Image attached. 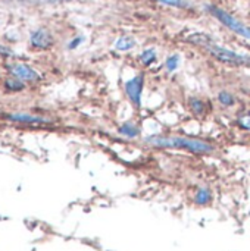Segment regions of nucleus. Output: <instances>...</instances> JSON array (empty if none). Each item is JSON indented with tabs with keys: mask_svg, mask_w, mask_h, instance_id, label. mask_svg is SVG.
Listing matches in <instances>:
<instances>
[{
	"mask_svg": "<svg viewBox=\"0 0 250 251\" xmlns=\"http://www.w3.org/2000/svg\"><path fill=\"white\" fill-rule=\"evenodd\" d=\"M144 144L155 149H169V150H184L192 154L197 156H209L215 153V146L193 137H184V135H165V134H153L147 135L144 140Z\"/></svg>",
	"mask_w": 250,
	"mask_h": 251,
	"instance_id": "1",
	"label": "nucleus"
},
{
	"mask_svg": "<svg viewBox=\"0 0 250 251\" xmlns=\"http://www.w3.org/2000/svg\"><path fill=\"white\" fill-rule=\"evenodd\" d=\"M215 60L220 63L228 65V66H243V68H250V56L237 53L234 50H230L227 47H222L215 43V40H211L205 47H203Z\"/></svg>",
	"mask_w": 250,
	"mask_h": 251,
	"instance_id": "2",
	"label": "nucleus"
},
{
	"mask_svg": "<svg viewBox=\"0 0 250 251\" xmlns=\"http://www.w3.org/2000/svg\"><path fill=\"white\" fill-rule=\"evenodd\" d=\"M206 12L209 15H212L217 21H220L225 28H228L230 31H233L234 34L243 37L245 40L250 41V26L246 25L245 22H242L239 18H236L234 15H231L230 12H227L225 9L215 6V4H206L205 6Z\"/></svg>",
	"mask_w": 250,
	"mask_h": 251,
	"instance_id": "3",
	"label": "nucleus"
},
{
	"mask_svg": "<svg viewBox=\"0 0 250 251\" xmlns=\"http://www.w3.org/2000/svg\"><path fill=\"white\" fill-rule=\"evenodd\" d=\"M146 85V76L144 74H137L133 78L127 79L124 82V94L128 100V103L136 109H141V101H143V91Z\"/></svg>",
	"mask_w": 250,
	"mask_h": 251,
	"instance_id": "4",
	"label": "nucleus"
},
{
	"mask_svg": "<svg viewBox=\"0 0 250 251\" xmlns=\"http://www.w3.org/2000/svg\"><path fill=\"white\" fill-rule=\"evenodd\" d=\"M9 72L12 76L18 78L24 82H37L41 78L40 74L27 63H13L9 66Z\"/></svg>",
	"mask_w": 250,
	"mask_h": 251,
	"instance_id": "5",
	"label": "nucleus"
},
{
	"mask_svg": "<svg viewBox=\"0 0 250 251\" xmlns=\"http://www.w3.org/2000/svg\"><path fill=\"white\" fill-rule=\"evenodd\" d=\"M29 44L34 49L38 50H47L53 46V35L49 29L46 28H38L31 32L29 35Z\"/></svg>",
	"mask_w": 250,
	"mask_h": 251,
	"instance_id": "6",
	"label": "nucleus"
},
{
	"mask_svg": "<svg viewBox=\"0 0 250 251\" xmlns=\"http://www.w3.org/2000/svg\"><path fill=\"white\" fill-rule=\"evenodd\" d=\"M118 134L127 140H137L141 135V128L134 121H125L118 126Z\"/></svg>",
	"mask_w": 250,
	"mask_h": 251,
	"instance_id": "7",
	"label": "nucleus"
},
{
	"mask_svg": "<svg viewBox=\"0 0 250 251\" xmlns=\"http://www.w3.org/2000/svg\"><path fill=\"white\" fill-rule=\"evenodd\" d=\"M7 119L12 122H19V124H31V125H41V124H50L49 119L41 118V116H35V115H29V113H12L7 115Z\"/></svg>",
	"mask_w": 250,
	"mask_h": 251,
	"instance_id": "8",
	"label": "nucleus"
},
{
	"mask_svg": "<svg viewBox=\"0 0 250 251\" xmlns=\"http://www.w3.org/2000/svg\"><path fill=\"white\" fill-rule=\"evenodd\" d=\"M189 110L199 119L205 118L206 112H208V106L205 103L203 99H199V97H190L189 99Z\"/></svg>",
	"mask_w": 250,
	"mask_h": 251,
	"instance_id": "9",
	"label": "nucleus"
},
{
	"mask_svg": "<svg viewBox=\"0 0 250 251\" xmlns=\"http://www.w3.org/2000/svg\"><path fill=\"white\" fill-rule=\"evenodd\" d=\"M139 62L141 66L149 68L158 62V50L155 47H147L139 54Z\"/></svg>",
	"mask_w": 250,
	"mask_h": 251,
	"instance_id": "10",
	"label": "nucleus"
},
{
	"mask_svg": "<svg viewBox=\"0 0 250 251\" xmlns=\"http://www.w3.org/2000/svg\"><path fill=\"white\" fill-rule=\"evenodd\" d=\"M137 46V40L133 35H121L115 41V49L118 51H130Z\"/></svg>",
	"mask_w": 250,
	"mask_h": 251,
	"instance_id": "11",
	"label": "nucleus"
},
{
	"mask_svg": "<svg viewBox=\"0 0 250 251\" xmlns=\"http://www.w3.org/2000/svg\"><path fill=\"white\" fill-rule=\"evenodd\" d=\"M217 101L220 103L221 107L224 109H230V107H234L236 103H237V99L233 93H230L228 90H221L218 94H217Z\"/></svg>",
	"mask_w": 250,
	"mask_h": 251,
	"instance_id": "12",
	"label": "nucleus"
},
{
	"mask_svg": "<svg viewBox=\"0 0 250 251\" xmlns=\"http://www.w3.org/2000/svg\"><path fill=\"white\" fill-rule=\"evenodd\" d=\"M164 66H165V71H167V72H169V74L175 72V71L181 66V56H180L178 53L169 54V56L165 59Z\"/></svg>",
	"mask_w": 250,
	"mask_h": 251,
	"instance_id": "13",
	"label": "nucleus"
},
{
	"mask_svg": "<svg viewBox=\"0 0 250 251\" xmlns=\"http://www.w3.org/2000/svg\"><path fill=\"white\" fill-rule=\"evenodd\" d=\"M211 200H212V193L208 188H199L196 191V196H194V203L196 204L205 206V204L211 203Z\"/></svg>",
	"mask_w": 250,
	"mask_h": 251,
	"instance_id": "14",
	"label": "nucleus"
},
{
	"mask_svg": "<svg viewBox=\"0 0 250 251\" xmlns=\"http://www.w3.org/2000/svg\"><path fill=\"white\" fill-rule=\"evenodd\" d=\"M4 87H6V90H9V91H22V90L25 88L24 81H21V79H18V78H15V76L6 79Z\"/></svg>",
	"mask_w": 250,
	"mask_h": 251,
	"instance_id": "15",
	"label": "nucleus"
},
{
	"mask_svg": "<svg viewBox=\"0 0 250 251\" xmlns=\"http://www.w3.org/2000/svg\"><path fill=\"white\" fill-rule=\"evenodd\" d=\"M161 4L169 6V7H177V9H187L190 7V1L189 0H155Z\"/></svg>",
	"mask_w": 250,
	"mask_h": 251,
	"instance_id": "16",
	"label": "nucleus"
},
{
	"mask_svg": "<svg viewBox=\"0 0 250 251\" xmlns=\"http://www.w3.org/2000/svg\"><path fill=\"white\" fill-rule=\"evenodd\" d=\"M237 126L243 131H250V113H245L237 118Z\"/></svg>",
	"mask_w": 250,
	"mask_h": 251,
	"instance_id": "17",
	"label": "nucleus"
},
{
	"mask_svg": "<svg viewBox=\"0 0 250 251\" xmlns=\"http://www.w3.org/2000/svg\"><path fill=\"white\" fill-rule=\"evenodd\" d=\"M83 43H84V37H83V35H80V37H75V38H72V40L69 41V44H68V49H69V50H75V49H77V47H80Z\"/></svg>",
	"mask_w": 250,
	"mask_h": 251,
	"instance_id": "18",
	"label": "nucleus"
},
{
	"mask_svg": "<svg viewBox=\"0 0 250 251\" xmlns=\"http://www.w3.org/2000/svg\"><path fill=\"white\" fill-rule=\"evenodd\" d=\"M0 56H13V51L9 47H4L0 44Z\"/></svg>",
	"mask_w": 250,
	"mask_h": 251,
	"instance_id": "19",
	"label": "nucleus"
}]
</instances>
